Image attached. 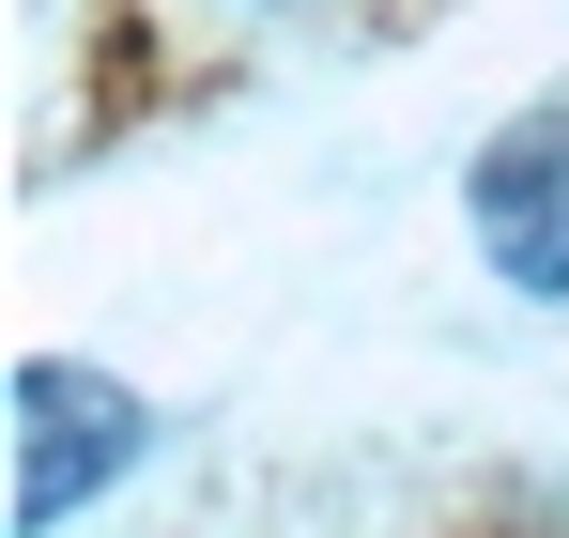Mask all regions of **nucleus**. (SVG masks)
<instances>
[{"label":"nucleus","instance_id":"1","mask_svg":"<svg viewBox=\"0 0 569 538\" xmlns=\"http://www.w3.org/2000/svg\"><path fill=\"white\" fill-rule=\"evenodd\" d=\"M477 247L508 292H569V123H508L477 155Z\"/></svg>","mask_w":569,"mask_h":538},{"label":"nucleus","instance_id":"2","mask_svg":"<svg viewBox=\"0 0 569 538\" xmlns=\"http://www.w3.org/2000/svg\"><path fill=\"white\" fill-rule=\"evenodd\" d=\"M16 416H31V477H16V508H31V524H62L108 461L139 447V400H123V385H93V369H62V355L16 369Z\"/></svg>","mask_w":569,"mask_h":538}]
</instances>
